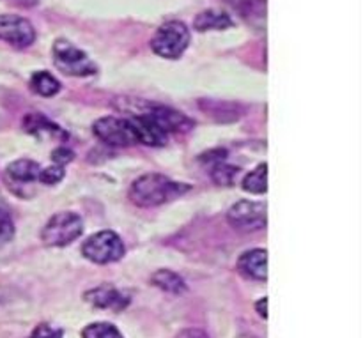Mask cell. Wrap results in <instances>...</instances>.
<instances>
[{
	"mask_svg": "<svg viewBox=\"0 0 363 338\" xmlns=\"http://www.w3.org/2000/svg\"><path fill=\"white\" fill-rule=\"evenodd\" d=\"M255 310H257V314L261 315L262 319H268V298L259 300L257 305H255Z\"/></svg>",
	"mask_w": 363,
	"mask_h": 338,
	"instance_id": "484cf974",
	"label": "cell"
},
{
	"mask_svg": "<svg viewBox=\"0 0 363 338\" xmlns=\"http://www.w3.org/2000/svg\"><path fill=\"white\" fill-rule=\"evenodd\" d=\"M238 176H240V169L233 165H227L223 159L213 165L211 177L216 184H222V186H233V184L236 183Z\"/></svg>",
	"mask_w": 363,
	"mask_h": 338,
	"instance_id": "d6986e66",
	"label": "cell"
},
{
	"mask_svg": "<svg viewBox=\"0 0 363 338\" xmlns=\"http://www.w3.org/2000/svg\"><path fill=\"white\" fill-rule=\"evenodd\" d=\"M243 190L248 193L262 195L268 191V165L261 163L243 179Z\"/></svg>",
	"mask_w": 363,
	"mask_h": 338,
	"instance_id": "ac0fdd59",
	"label": "cell"
},
{
	"mask_svg": "<svg viewBox=\"0 0 363 338\" xmlns=\"http://www.w3.org/2000/svg\"><path fill=\"white\" fill-rule=\"evenodd\" d=\"M73 158H74L73 151H69V149H66V147H57L55 151L52 152V159L57 163V165L64 167L66 163L73 162Z\"/></svg>",
	"mask_w": 363,
	"mask_h": 338,
	"instance_id": "cb8c5ba5",
	"label": "cell"
},
{
	"mask_svg": "<svg viewBox=\"0 0 363 338\" xmlns=\"http://www.w3.org/2000/svg\"><path fill=\"white\" fill-rule=\"evenodd\" d=\"M85 301L92 307L101 308V310H112L116 314L123 312L130 305V296L123 291H117L113 287L101 286L85 293Z\"/></svg>",
	"mask_w": 363,
	"mask_h": 338,
	"instance_id": "8fae6325",
	"label": "cell"
},
{
	"mask_svg": "<svg viewBox=\"0 0 363 338\" xmlns=\"http://www.w3.org/2000/svg\"><path fill=\"white\" fill-rule=\"evenodd\" d=\"M176 338H208L204 332L197 328H190V329H183Z\"/></svg>",
	"mask_w": 363,
	"mask_h": 338,
	"instance_id": "d4e9b609",
	"label": "cell"
},
{
	"mask_svg": "<svg viewBox=\"0 0 363 338\" xmlns=\"http://www.w3.org/2000/svg\"><path fill=\"white\" fill-rule=\"evenodd\" d=\"M53 62L57 69L62 71L67 77L84 78L98 73V67L89 59L87 53L66 39H59L53 45Z\"/></svg>",
	"mask_w": 363,
	"mask_h": 338,
	"instance_id": "3957f363",
	"label": "cell"
},
{
	"mask_svg": "<svg viewBox=\"0 0 363 338\" xmlns=\"http://www.w3.org/2000/svg\"><path fill=\"white\" fill-rule=\"evenodd\" d=\"M30 89L39 96L52 98L60 91V81L48 71H38L30 78Z\"/></svg>",
	"mask_w": 363,
	"mask_h": 338,
	"instance_id": "e0dca14e",
	"label": "cell"
},
{
	"mask_svg": "<svg viewBox=\"0 0 363 338\" xmlns=\"http://www.w3.org/2000/svg\"><path fill=\"white\" fill-rule=\"evenodd\" d=\"M14 236V223L11 220L9 213L2 211L0 209V247H4L6 243H9Z\"/></svg>",
	"mask_w": 363,
	"mask_h": 338,
	"instance_id": "7402d4cb",
	"label": "cell"
},
{
	"mask_svg": "<svg viewBox=\"0 0 363 338\" xmlns=\"http://www.w3.org/2000/svg\"><path fill=\"white\" fill-rule=\"evenodd\" d=\"M64 179V167L62 165H52L46 167V169H41L39 172V181L43 184H57Z\"/></svg>",
	"mask_w": 363,
	"mask_h": 338,
	"instance_id": "44dd1931",
	"label": "cell"
},
{
	"mask_svg": "<svg viewBox=\"0 0 363 338\" xmlns=\"http://www.w3.org/2000/svg\"><path fill=\"white\" fill-rule=\"evenodd\" d=\"M23 130L27 131L28 135H34V137L41 138V140H46V138H52V140H67V131L62 130L59 124L52 123L48 117H45L43 113H27L23 119Z\"/></svg>",
	"mask_w": 363,
	"mask_h": 338,
	"instance_id": "7c38bea8",
	"label": "cell"
},
{
	"mask_svg": "<svg viewBox=\"0 0 363 338\" xmlns=\"http://www.w3.org/2000/svg\"><path fill=\"white\" fill-rule=\"evenodd\" d=\"M18 2H20L21 6H35L39 0H18Z\"/></svg>",
	"mask_w": 363,
	"mask_h": 338,
	"instance_id": "4316f807",
	"label": "cell"
},
{
	"mask_svg": "<svg viewBox=\"0 0 363 338\" xmlns=\"http://www.w3.org/2000/svg\"><path fill=\"white\" fill-rule=\"evenodd\" d=\"M233 25V20L227 13L222 11H202L197 14V18L194 20V28L197 32H206V30H223V28H229Z\"/></svg>",
	"mask_w": 363,
	"mask_h": 338,
	"instance_id": "9a60e30c",
	"label": "cell"
},
{
	"mask_svg": "<svg viewBox=\"0 0 363 338\" xmlns=\"http://www.w3.org/2000/svg\"><path fill=\"white\" fill-rule=\"evenodd\" d=\"M167 135L169 133H188L195 126L194 120L186 117L184 113L170 108V106L155 105L149 110H144Z\"/></svg>",
	"mask_w": 363,
	"mask_h": 338,
	"instance_id": "9c48e42d",
	"label": "cell"
},
{
	"mask_svg": "<svg viewBox=\"0 0 363 338\" xmlns=\"http://www.w3.org/2000/svg\"><path fill=\"white\" fill-rule=\"evenodd\" d=\"M84 232V220L77 213H57L46 222L41 240L46 247H67Z\"/></svg>",
	"mask_w": 363,
	"mask_h": 338,
	"instance_id": "277c9868",
	"label": "cell"
},
{
	"mask_svg": "<svg viewBox=\"0 0 363 338\" xmlns=\"http://www.w3.org/2000/svg\"><path fill=\"white\" fill-rule=\"evenodd\" d=\"M124 252H126V248H124L123 240L112 230H101V232L94 234L82 247L84 257L94 264L117 262L119 259H123Z\"/></svg>",
	"mask_w": 363,
	"mask_h": 338,
	"instance_id": "5b68a950",
	"label": "cell"
},
{
	"mask_svg": "<svg viewBox=\"0 0 363 338\" xmlns=\"http://www.w3.org/2000/svg\"><path fill=\"white\" fill-rule=\"evenodd\" d=\"M39 172H41V167L32 159H16L7 165L6 181L9 183V186H14V184L23 186V184L39 181Z\"/></svg>",
	"mask_w": 363,
	"mask_h": 338,
	"instance_id": "5bb4252c",
	"label": "cell"
},
{
	"mask_svg": "<svg viewBox=\"0 0 363 338\" xmlns=\"http://www.w3.org/2000/svg\"><path fill=\"white\" fill-rule=\"evenodd\" d=\"M190 45V28L183 21H167L156 30L151 41V48L163 59H179Z\"/></svg>",
	"mask_w": 363,
	"mask_h": 338,
	"instance_id": "7a4b0ae2",
	"label": "cell"
},
{
	"mask_svg": "<svg viewBox=\"0 0 363 338\" xmlns=\"http://www.w3.org/2000/svg\"><path fill=\"white\" fill-rule=\"evenodd\" d=\"M0 41L16 48H27L35 41V30L30 21L18 14H0Z\"/></svg>",
	"mask_w": 363,
	"mask_h": 338,
	"instance_id": "ba28073f",
	"label": "cell"
},
{
	"mask_svg": "<svg viewBox=\"0 0 363 338\" xmlns=\"http://www.w3.org/2000/svg\"><path fill=\"white\" fill-rule=\"evenodd\" d=\"M238 271L247 278L266 282L268 280V252L262 248L245 252L238 261Z\"/></svg>",
	"mask_w": 363,
	"mask_h": 338,
	"instance_id": "4fadbf2b",
	"label": "cell"
},
{
	"mask_svg": "<svg viewBox=\"0 0 363 338\" xmlns=\"http://www.w3.org/2000/svg\"><path fill=\"white\" fill-rule=\"evenodd\" d=\"M131 128H133V133L137 137V142L145 145H152V147H163L169 140V135L147 116V113L142 110V112L133 113L131 117H128Z\"/></svg>",
	"mask_w": 363,
	"mask_h": 338,
	"instance_id": "30bf717a",
	"label": "cell"
},
{
	"mask_svg": "<svg viewBox=\"0 0 363 338\" xmlns=\"http://www.w3.org/2000/svg\"><path fill=\"white\" fill-rule=\"evenodd\" d=\"M190 186L169 179L162 174H145L138 177L130 188V198L138 208H156L183 197Z\"/></svg>",
	"mask_w": 363,
	"mask_h": 338,
	"instance_id": "6da1fadb",
	"label": "cell"
},
{
	"mask_svg": "<svg viewBox=\"0 0 363 338\" xmlns=\"http://www.w3.org/2000/svg\"><path fill=\"white\" fill-rule=\"evenodd\" d=\"M62 329L55 328V326L50 325H39L38 328L32 332L30 338H62Z\"/></svg>",
	"mask_w": 363,
	"mask_h": 338,
	"instance_id": "603a6c76",
	"label": "cell"
},
{
	"mask_svg": "<svg viewBox=\"0 0 363 338\" xmlns=\"http://www.w3.org/2000/svg\"><path fill=\"white\" fill-rule=\"evenodd\" d=\"M82 338H124L123 333L110 322H92L85 326Z\"/></svg>",
	"mask_w": 363,
	"mask_h": 338,
	"instance_id": "ffe728a7",
	"label": "cell"
},
{
	"mask_svg": "<svg viewBox=\"0 0 363 338\" xmlns=\"http://www.w3.org/2000/svg\"><path fill=\"white\" fill-rule=\"evenodd\" d=\"M152 286H156L158 289L165 291L169 294H179L186 293V282L183 280V276H179L177 273L170 271V269H160L155 275L151 276Z\"/></svg>",
	"mask_w": 363,
	"mask_h": 338,
	"instance_id": "2e32d148",
	"label": "cell"
},
{
	"mask_svg": "<svg viewBox=\"0 0 363 338\" xmlns=\"http://www.w3.org/2000/svg\"><path fill=\"white\" fill-rule=\"evenodd\" d=\"M96 137L108 145L116 147H128V145L138 144L133 133L130 120L119 119V117H101L92 126Z\"/></svg>",
	"mask_w": 363,
	"mask_h": 338,
	"instance_id": "52a82bcc",
	"label": "cell"
},
{
	"mask_svg": "<svg viewBox=\"0 0 363 338\" xmlns=\"http://www.w3.org/2000/svg\"><path fill=\"white\" fill-rule=\"evenodd\" d=\"M227 222L238 230L243 232H255L262 230L268 223L264 202L254 201H240L227 211Z\"/></svg>",
	"mask_w": 363,
	"mask_h": 338,
	"instance_id": "8992f818",
	"label": "cell"
}]
</instances>
